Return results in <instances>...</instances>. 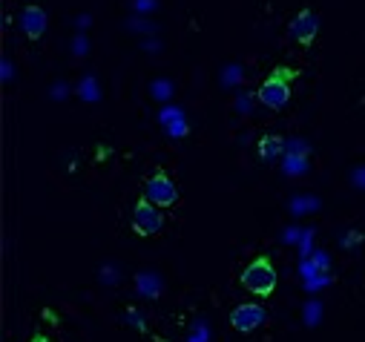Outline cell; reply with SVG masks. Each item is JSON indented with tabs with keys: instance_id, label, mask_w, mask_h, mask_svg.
<instances>
[{
	"instance_id": "cell-1",
	"label": "cell",
	"mask_w": 365,
	"mask_h": 342,
	"mask_svg": "<svg viewBox=\"0 0 365 342\" xmlns=\"http://www.w3.org/2000/svg\"><path fill=\"white\" fill-rule=\"evenodd\" d=\"M299 72L297 69H288V66H277L256 90V98L259 104H264L267 110H285L288 101H291V81L297 78Z\"/></svg>"
},
{
	"instance_id": "cell-2",
	"label": "cell",
	"mask_w": 365,
	"mask_h": 342,
	"mask_svg": "<svg viewBox=\"0 0 365 342\" xmlns=\"http://www.w3.org/2000/svg\"><path fill=\"white\" fill-rule=\"evenodd\" d=\"M239 282L253 296H270L277 291V268H273V262L267 256H256V259L242 271Z\"/></svg>"
},
{
	"instance_id": "cell-3",
	"label": "cell",
	"mask_w": 365,
	"mask_h": 342,
	"mask_svg": "<svg viewBox=\"0 0 365 342\" xmlns=\"http://www.w3.org/2000/svg\"><path fill=\"white\" fill-rule=\"evenodd\" d=\"M144 196L155 204V207H175L178 204V187H175V182L167 176V170H155V173L144 182Z\"/></svg>"
},
{
	"instance_id": "cell-4",
	"label": "cell",
	"mask_w": 365,
	"mask_h": 342,
	"mask_svg": "<svg viewBox=\"0 0 365 342\" xmlns=\"http://www.w3.org/2000/svg\"><path fill=\"white\" fill-rule=\"evenodd\" d=\"M161 227H164L161 207H155L147 196H141L133 207V230L138 236H155V233H161Z\"/></svg>"
},
{
	"instance_id": "cell-5",
	"label": "cell",
	"mask_w": 365,
	"mask_h": 342,
	"mask_svg": "<svg viewBox=\"0 0 365 342\" xmlns=\"http://www.w3.org/2000/svg\"><path fill=\"white\" fill-rule=\"evenodd\" d=\"M264 319H267V314H264V308L256 305V302H242L239 308L230 311V328L239 331V333H250V331H256Z\"/></svg>"
},
{
	"instance_id": "cell-6",
	"label": "cell",
	"mask_w": 365,
	"mask_h": 342,
	"mask_svg": "<svg viewBox=\"0 0 365 342\" xmlns=\"http://www.w3.org/2000/svg\"><path fill=\"white\" fill-rule=\"evenodd\" d=\"M317 32H319V21L311 9H299V15L294 18L291 24V38L299 43V46H311L317 41Z\"/></svg>"
},
{
	"instance_id": "cell-7",
	"label": "cell",
	"mask_w": 365,
	"mask_h": 342,
	"mask_svg": "<svg viewBox=\"0 0 365 342\" xmlns=\"http://www.w3.org/2000/svg\"><path fill=\"white\" fill-rule=\"evenodd\" d=\"M21 26H24V32H26L29 41H41L43 32H46V26H49L46 12L41 6H26L24 15H21Z\"/></svg>"
},
{
	"instance_id": "cell-8",
	"label": "cell",
	"mask_w": 365,
	"mask_h": 342,
	"mask_svg": "<svg viewBox=\"0 0 365 342\" xmlns=\"http://www.w3.org/2000/svg\"><path fill=\"white\" fill-rule=\"evenodd\" d=\"M282 150H285V141L277 133H267L259 138V158L262 161H277L282 155Z\"/></svg>"
},
{
	"instance_id": "cell-9",
	"label": "cell",
	"mask_w": 365,
	"mask_h": 342,
	"mask_svg": "<svg viewBox=\"0 0 365 342\" xmlns=\"http://www.w3.org/2000/svg\"><path fill=\"white\" fill-rule=\"evenodd\" d=\"M138 288H144V291H150V296H155L158 294V279L150 276V282H147V274H138Z\"/></svg>"
},
{
	"instance_id": "cell-10",
	"label": "cell",
	"mask_w": 365,
	"mask_h": 342,
	"mask_svg": "<svg viewBox=\"0 0 365 342\" xmlns=\"http://www.w3.org/2000/svg\"><path fill=\"white\" fill-rule=\"evenodd\" d=\"M29 342H52V339H49V336H46V333H35V336H32V339H29Z\"/></svg>"
},
{
	"instance_id": "cell-11",
	"label": "cell",
	"mask_w": 365,
	"mask_h": 342,
	"mask_svg": "<svg viewBox=\"0 0 365 342\" xmlns=\"http://www.w3.org/2000/svg\"><path fill=\"white\" fill-rule=\"evenodd\" d=\"M43 316H46V319H49V322H52V325H58V319H55V314H52V311H49V308H46V311H43Z\"/></svg>"
}]
</instances>
